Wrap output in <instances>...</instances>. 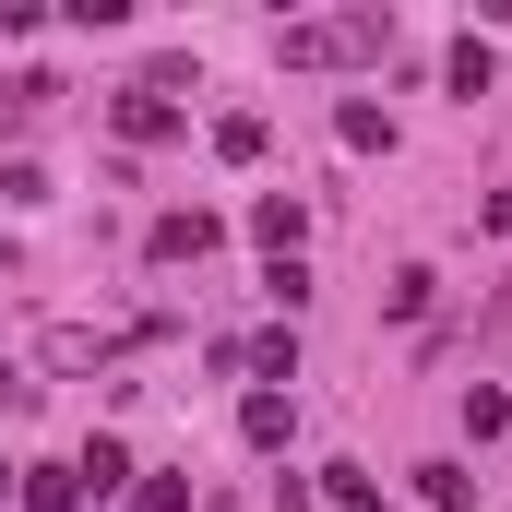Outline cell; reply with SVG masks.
I'll list each match as a JSON object with an SVG mask.
<instances>
[{
	"mask_svg": "<svg viewBox=\"0 0 512 512\" xmlns=\"http://www.w3.org/2000/svg\"><path fill=\"white\" fill-rule=\"evenodd\" d=\"M393 48V12H322V24H286L274 60L286 72H334V60H382Z\"/></svg>",
	"mask_w": 512,
	"mask_h": 512,
	"instance_id": "obj_1",
	"label": "cell"
},
{
	"mask_svg": "<svg viewBox=\"0 0 512 512\" xmlns=\"http://www.w3.org/2000/svg\"><path fill=\"white\" fill-rule=\"evenodd\" d=\"M215 239H227V227H215V215L191 203V215H155V239H143V251H155V262H203Z\"/></svg>",
	"mask_w": 512,
	"mask_h": 512,
	"instance_id": "obj_2",
	"label": "cell"
},
{
	"mask_svg": "<svg viewBox=\"0 0 512 512\" xmlns=\"http://www.w3.org/2000/svg\"><path fill=\"white\" fill-rule=\"evenodd\" d=\"M24 512H84V477L72 465H24Z\"/></svg>",
	"mask_w": 512,
	"mask_h": 512,
	"instance_id": "obj_3",
	"label": "cell"
},
{
	"mask_svg": "<svg viewBox=\"0 0 512 512\" xmlns=\"http://www.w3.org/2000/svg\"><path fill=\"white\" fill-rule=\"evenodd\" d=\"M120 131H131V143H167V131H179V108H167L155 84H131V96H120Z\"/></svg>",
	"mask_w": 512,
	"mask_h": 512,
	"instance_id": "obj_4",
	"label": "cell"
},
{
	"mask_svg": "<svg viewBox=\"0 0 512 512\" xmlns=\"http://www.w3.org/2000/svg\"><path fill=\"white\" fill-rule=\"evenodd\" d=\"M239 441H251V453L286 441V393H251V405H239Z\"/></svg>",
	"mask_w": 512,
	"mask_h": 512,
	"instance_id": "obj_5",
	"label": "cell"
},
{
	"mask_svg": "<svg viewBox=\"0 0 512 512\" xmlns=\"http://www.w3.org/2000/svg\"><path fill=\"white\" fill-rule=\"evenodd\" d=\"M262 143H274V131H262L251 108H239V120H215V155H227V167H262Z\"/></svg>",
	"mask_w": 512,
	"mask_h": 512,
	"instance_id": "obj_6",
	"label": "cell"
},
{
	"mask_svg": "<svg viewBox=\"0 0 512 512\" xmlns=\"http://www.w3.org/2000/svg\"><path fill=\"white\" fill-rule=\"evenodd\" d=\"M72 477H84V489H120V477H131V453H120V441H84V465H72Z\"/></svg>",
	"mask_w": 512,
	"mask_h": 512,
	"instance_id": "obj_7",
	"label": "cell"
},
{
	"mask_svg": "<svg viewBox=\"0 0 512 512\" xmlns=\"http://www.w3.org/2000/svg\"><path fill=\"white\" fill-rule=\"evenodd\" d=\"M131 512H191V489H179V477H143V489H131Z\"/></svg>",
	"mask_w": 512,
	"mask_h": 512,
	"instance_id": "obj_8",
	"label": "cell"
},
{
	"mask_svg": "<svg viewBox=\"0 0 512 512\" xmlns=\"http://www.w3.org/2000/svg\"><path fill=\"white\" fill-rule=\"evenodd\" d=\"M322 501H334V512H382V489H370V477H334Z\"/></svg>",
	"mask_w": 512,
	"mask_h": 512,
	"instance_id": "obj_9",
	"label": "cell"
}]
</instances>
